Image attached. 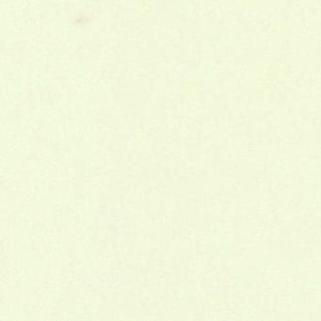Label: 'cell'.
<instances>
[{
  "label": "cell",
  "instance_id": "6da1fadb",
  "mask_svg": "<svg viewBox=\"0 0 321 321\" xmlns=\"http://www.w3.org/2000/svg\"><path fill=\"white\" fill-rule=\"evenodd\" d=\"M287 66L283 63H258L254 67V77H264L271 80H282L287 78Z\"/></svg>",
  "mask_w": 321,
  "mask_h": 321
},
{
  "label": "cell",
  "instance_id": "7a4b0ae2",
  "mask_svg": "<svg viewBox=\"0 0 321 321\" xmlns=\"http://www.w3.org/2000/svg\"><path fill=\"white\" fill-rule=\"evenodd\" d=\"M269 29L272 34H285L288 29L287 20L284 18H272L269 21Z\"/></svg>",
  "mask_w": 321,
  "mask_h": 321
},
{
  "label": "cell",
  "instance_id": "3957f363",
  "mask_svg": "<svg viewBox=\"0 0 321 321\" xmlns=\"http://www.w3.org/2000/svg\"><path fill=\"white\" fill-rule=\"evenodd\" d=\"M271 79L264 77H254V83H253V88L256 93L258 94H268L270 92L272 84H271Z\"/></svg>",
  "mask_w": 321,
  "mask_h": 321
},
{
  "label": "cell",
  "instance_id": "277c9868",
  "mask_svg": "<svg viewBox=\"0 0 321 321\" xmlns=\"http://www.w3.org/2000/svg\"><path fill=\"white\" fill-rule=\"evenodd\" d=\"M313 14L314 16L319 19V20H321V3H318L314 6L313 8Z\"/></svg>",
  "mask_w": 321,
  "mask_h": 321
},
{
  "label": "cell",
  "instance_id": "5b68a950",
  "mask_svg": "<svg viewBox=\"0 0 321 321\" xmlns=\"http://www.w3.org/2000/svg\"><path fill=\"white\" fill-rule=\"evenodd\" d=\"M239 1L244 5H252L256 0H239Z\"/></svg>",
  "mask_w": 321,
  "mask_h": 321
}]
</instances>
